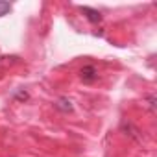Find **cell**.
<instances>
[{"instance_id":"ba28073f","label":"cell","mask_w":157,"mask_h":157,"mask_svg":"<svg viewBox=\"0 0 157 157\" xmlns=\"http://www.w3.org/2000/svg\"><path fill=\"white\" fill-rule=\"evenodd\" d=\"M2 59H6V57H4V56H0V61H2Z\"/></svg>"},{"instance_id":"5b68a950","label":"cell","mask_w":157,"mask_h":157,"mask_svg":"<svg viewBox=\"0 0 157 157\" xmlns=\"http://www.w3.org/2000/svg\"><path fill=\"white\" fill-rule=\"evenodd\" d=\"M11 11V4L10 2H0V17H4Z\"/></svg>"},{"instance_id":"8992f818","label":"cell","mask_w":157,"mask_h":157,"mask_svg":"<svg viewBox=\"0 0 157 157\" xmlns=\"http://www.w3.org/2000/svg\"><path fill=\"white\" fill-rule=\"evenodd\" d=\"M148 105H150V111H155V96L153 94L148 96Z\"/></svg>"},{"instance_id":"7a4b0ae2","label":"cell","mask_w":157,"mask_h":157,"mask_svg":"<svg viewBox=\"0 0 157 157\" xmlns=\"http://www.w3.org/2000/svg\"><path fill=\"white\" fill-rule=\"evenodd\" d=\"M80 11L87 17V21L89 22H93V24H98L100 21H102V13L100 11H96V10H93V8H87V6H82L80 8Z\"/></svg>"},{"instance_id":"277c9868","label":"cell","mask_w":157,"mask_h":157,"mask_svg":"<svg viewBox=\"0 0 157 157\" xmlns=\"http://www.w3.org/2000/svg\"><path fill=\"white\" fill-rule=\"evenodd\" d=\"M120 129H122L126 135H129L131 139H137V140H139V135H137V133H139V129H137V128H133V124H129V122H122Z\"/></svg>"},{"instance_id":"3957f363","label":"cell","mask_w":157,"mask_h":157,"mask_svg":"<svg viewBox=\"0 0 157 157\" xmlns=\"http://www.w3.org/2000/svg\"><path fill=\"white\" fill-rule=\"evenodd\" d=\"M54 107L57 109V111H61V113H72V102L68 100V98H65V96H61L56 104H54Z\"/></svg>"},{"instance_id":"52a82bcc","label":"cell","mask_w":157,"mask_h":157,"mask_svg":"<svg viewBox=\"0 0 157 157\" xmlns=\"http://www.w3.org/2000/svg\"><path fill=\"white\" fill-rule=\"evenodd\" d=\"M15 98H17V100H28V93L21 91V93H17V94H15Z\"/></svg>"},{"instance_id":"6da1fadb","label":"cell","mask_w":157,"mask_h":157,"mask_svg":"<svg viewBox=\"0 0 157 157\" xmlns=\"http://www.w3.org/2000/svg\"><path fill=\"white\" fill-rule=\"evenodd\" d=\"M80 78L83 80V83H93L98 80V70L94 65H85L82 70H80Z\"/></svg>"}]
</instances>
